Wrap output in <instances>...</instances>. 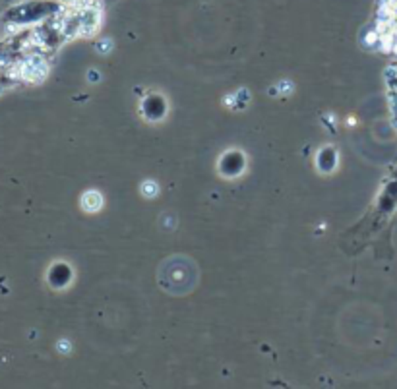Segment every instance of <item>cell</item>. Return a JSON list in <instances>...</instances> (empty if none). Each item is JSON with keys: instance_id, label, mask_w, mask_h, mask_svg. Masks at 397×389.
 I'll list each match as a JSON object with an SVG mask.
<instances>
[{"instance_id": "7a4b0ae2", "label": "cell", "mask_w": 397, "mask_h": 389, "mask_svg": "<svg viewBox=\"0 0 397 389\" xmlns=\"http://www.w3.org/2000/svg\"><path fill=\"white\" fill-rule=\"evenodd\" d=\"M378 33L384 48L397 55V0H384L380 12Z\"/></svg>"}, {"instance_id": "6da1fadb", "label": "cell", "mask_w": 397, "mask_h": 389, "mask_svg": "<svg viewBox=\"0 0 397 389\" xmlns=\"http://www.w3.org/2000/svg\"><path fill=\"white\" fill-rule=\"evenodd\" d=\"M57 2L53 0H31V2H24V4H18L14 8L8 10L6 14V19L12 21V24H31V21H37V19H43L58 12Z\"/></svg>"}]
</instances>
